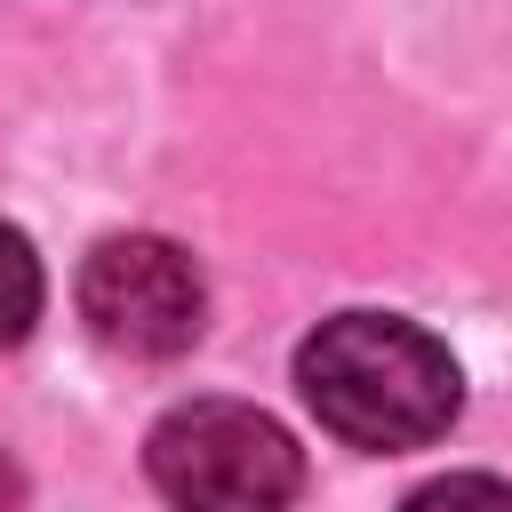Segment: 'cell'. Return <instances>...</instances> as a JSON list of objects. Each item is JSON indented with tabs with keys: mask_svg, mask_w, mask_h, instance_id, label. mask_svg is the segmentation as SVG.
I'll return each mask as SVG.
<instances>
[{
	"mask_svg": "<svg viewBox=\"0 0 512 512\" xmlns=\"http://www.w3.org/2000/svg\"><path fill=\"white\" fill-rule=\"evenodd\" d=\"M296 392L312 400V416L376 456L424 448L456 424L464 408V376L448 360V344L400 312H336L304 336L296 352Z\"/></svg>",
	"mask_w": 512,
	"mask_h": 512,
	"instance_id": "cell-1",
	"label": "cell"
},
{
	"mask_svg": "<svg viewBox=\"0 0 512 512\" xmlns=\"http://www.w3.org/2000/svg\"><path fill=\"white\" fill-rule=\"evenodd\" d=\"M144 472L176 512H288L304 488L296 440L248 400H184L152 424Z\"/></svg>",
	"mask_w": 512,
	"mask_h": 512,
	"instance_id": "cell-2",
	"label": "cell"
},
{
	"mask_svg": "<svg viewBox=\"0 0 512 512\" xmlns=\"http://www.w3.org/2000/svg\"><path fill=\"white\" fill-rule=\"evenodd\" d=\"M80 320L128 360H176L208 320L200 264L160 232H112L80 264Z\"/></svg>",
	"mask_w": 512,
	"mask_h": 512,
	"instance_id": "cell-3",
	"label": "cell"
},
{
	"mask_svg": "<svg viewBox=\"0 0 512 512\" xmlns=\"http://www.w3.org/2000/svg\"><path fill=\"white\" fill-rule=\"evenodd\" d=\"M32 320H40V256L16 224H0V352L24 344Z\"/></svg>",
	"mask_w": 512,
	"mask_h": 512,
	"instance_id": "cell-4",
	"label": "cell"
},
{
	"mask_svg": "<svg viewBox=\"0 0 512 512\" xmlns=\"http://www.w3.org/2000/svg\"><path fill=\"white\" fill-rule=\"evenodd\" d=\"M400 512H512V488L488 480V472H448V480L416 488Z\"/></svg>",
	"mask_w": 512,
	"mask_h": 512,
	"instance_id": "cell-5",
	"label": "cell"
},
{
	"mask_svg": "<svg viewBox=\"0 0 512 512\" xmlns=\"http://www.w3.org/2000/svg\"><path fill=\"white\" fill-rule=\"evenodd\" d=\"M0 512H24V472L0 456Z\"/></svg>",
	"mask_w": 512,
	"mask_h": 512,
	"instance_id": "cell-6",
	"label": "cell"
}]
</instances>
